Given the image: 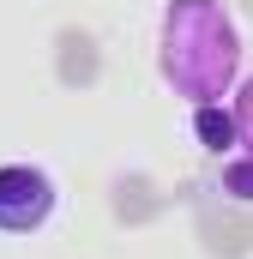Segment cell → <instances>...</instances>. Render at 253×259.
<instances>
[{
	"mask_svg": "<svg viewBox=\"0 0 253 259\" xmlns=\"http://www.w3.org/2000/svg\"><path fill=\"white\" fill-rule=\"evenodd\" d=\"M163 78L175 97H187L193 109L205 103H223L235 91V72H241V30H235V12L223 0H169L163 12Z\"/></svg>",
	"mask_w": 253,
	"mask_h": 259,
	"instance_id": "1",
	"label": "cell"
},
{
	"mask_svg": "<svg viewBox=\"0 0 253 259\" xmlns=\"http://www.w3.org/2000/svg\"><path fill=\"white\" fill-rule=\"evenodd\" d=\"M55 181L43 175V169H30V163H6L0 169V235H36V229H49V217H55Z\"/></svg>",
	"mask_w": 253,
	"mask_h": 259,
	"instance_id": "2",
	"label": "cell"
},
{
	"mask_svg": "<svg viewBox=\"0 0 253 259\" xmlns=\"http://www.w3.org/2000/svg\"><path fill=\"white\" fill-rule=\"evenodd\" d=\"M193 139H199L211 157H235V145H241L235 109H223V103H205V109H193Z\"/></svg>",
	"mask_w": 253,
	"mask_h": 259,
	"instance_id": "3",
	"label": "cell"
},
{
	"mask_svg": "<svg viewBox=\"0 0 253 259\" xmlns=\"http://www.w3.org/2000/svg\"><path fill=\"white\" fill-rule=\"evenodd\" d=\"M217 187L235 199V205H253V151L223 157V175H217Z\"/></svg>",
	"mask_w": 253,
	"mask_h": 259,
	"instance_id": "4",
	"label": "cell"
},
{
	"mask_svg": "<svg viewBox=\"0 0 253 259\" xmlns=\"http://www.w3.org/2000/svg\"><path fill=\"white\" fill-rule=\"evenodd\" d=\"M235 127H241V151H253V78L235 91Z\"/></svg>",
	"mask_w": 253,
	"mask_h": 259,
	"instance_id": "5",
	"label": "cell"
}]
</instances>
